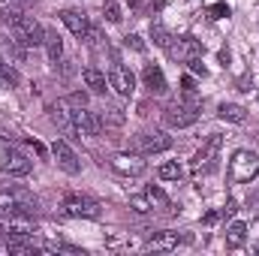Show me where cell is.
<instances>
[{"label": "cell", "mask_w": 259, "mask_h": 256, "mask_svg": "<svg viewBox=\"0 0 259 256\" xmlns=\"http://www.w3.org/2000/svg\"><path fill=\"white\" fill-rule=\"evenodd\" d=\"M217 220H220V214H217V211H208V214L202 217V223H205V226H214Z\"/></svg>", "instance_id": "obj_34"}, {"label": "cell", "mask_w": 259, "mask_h": 256, "mask_svg": "<svg viewBox=\"0 0 259 256\" xmlns=\"http://www.w3.org/2000/svg\"><path fill=\"white\" fill-rule=\"evenodd\" d=\"M145 199H148L151 211H166V214H175V205L169 202V196L160 190V187H148V190H145Z\"/></svg>", "instance_id": "obj_19"}, {"label": "cell", "mask_w": 259, "mask_h": 256, "mask_svg": "<svg viewBox=\"0 0 259 256\" xmlns=\"http://www.w3.org/2000/svg\"><path fill=\"white\" fill-rule=\"evenodd\" d=\"M244 241H247V226L244 223H232L226 229V247L229 250H238V247H244Z\"/></svg>", "instance_id": "obj_21"}, {"label": "cell", "mask_w": 259, "mask_h": 256, "mask_svg": "<svg viewBox=\"0 0 259 256\" xmlns=\"http://www.w3.org/2000/svg\"><path fill=\"white\" fill-rule=\"evenodd\" d=\"M0 3H9V0H0Z\"/></svg>", "instance_id": "obj_35"}, {"label": "cell", "mask_w": 259, "mask_h": 256, "mask_svg": "<svg viewBox=\"0 0 259 256\" xmlns=\"http://www.w3.org/2000/svg\"><path fill=\"white\" fill-rule=\"evenodd\" d=\"M184 241H190L187 235H181V232H157L151 241H148V250H175L178 244H184Z\"/></svg>", "instance_id": "obj_16"}, {"label": "cell", "mask_w": 259, "mask_h": 256, "mask_svg": "<svg viewBox=\"0 0 259 256\" xmlns=\"http://www.w3.org/2000/svg\"><path fill=\"white\" fill-rule=\"evenodd\" d=\"M6 24H9L12 36H15L21 46H30V49H36V46H42V42H46V30H42V24H39V21H33L30 15L9 12V15H6Z\"/></svg>", "instance_id": "obj_1"}, {"label": "cell", "mask_w": 259, "mask_h": 256, "mask_svg": "<svg viewBox=\"0 0 259 256\" xmlns=\"http://www.w3.org/2000/svg\"><path fill=\"white\" fill-rule=\"evenodd\" d=\"M256 253H259V244H256Z\"/></svg>", "instance_id": "obj_36"}, {"label": "cell", "mask_w": 259, "mask_h": 256, "mask_svg": "<svg viewBox=\"0 0 259 256\" xmlns=\"http://www.w3.org/2000/svg\"><path fill=\"white\" fill-rule=\"evenodd\" d=\"M127 46L130 49H136V52H145V42H142L139 36H127Z\"/></svg>", "instance_id": "obj_32"}, {"label": "cell", "mask_w": 259, "mask_h": 256, "mask_svg": "<svg viewBox=\"0 0 259 256\" xmlns=\"http://www.w3.org/2000/svg\"><path fill=\"white\" fill-rule=\"evenodd\" d=\"M46 52H49V61H61L64 55V39L58 36V30H46Z\"/></svg>", "instance_id": "obj_22"}, {"label": "cell", "mask_w": 259, "mask_h": 256, "mask_svg": "<svg viewBox=\"0 0 259 256\" xmlns=\"http://www.w3.org/2000/svg\"><path fill=\"white\" fill-rule=\"evenodd\" d=\"M81 78H84V84L91 88V94L106 97V91H109V75H103L97 66H84V69H81Z\"/></svg>", "instance_id": "obj_18"}, {"label": "cell", "mask_w": 259, "mask_h": 256, "mask_svg": "<svg viewBox=\"0 0 259 256\" xmlns=\"http://www.w3.org/2000/svg\"><path fill=\"white\" fill-rule=\"evenodd\" d=\"M259 175V157L253 151H235L229 160V178L235 184H247Z\"/></svg>", "instance_id": "obj_4"}, {"label": "cell", "mask_w": 259, "mask_h": 256, "mask_svg": "<svg viewBox=\"0 0 259 256\" xmlns=\"http://www.w3.org/2000/svg\"><path fill=\"white\" fill-rule=\"evenodd\" d=\"M235 211H238V205H235V202H232V199H229V202H226V205H223V211H220V214H223V217H232V214H235Z\"/></svg>", "instance_id": "obj_33"}, {"label": "cell", "mask_w": 259, "mask_h": 256, "mask_svg": "<svg viewBox=\"0 0 259 256\" xmlns=\"http://www.w3.org/2000/svg\"><path fill=\"white\" fill-rule=\"evenodd\" d=\"M163 121L175 130H184V127H193L199 121V100L196 97H187V100H175L163 109Z\"/></svg>", "instance_id": "obj_3"}, {"label": "cell", "mask_w": 259, "mask_h": 256, "mask_svg": "<svg viewBox=\"0 0 259 256\" xmlns=\"http://www.w3.org/2000/svg\"><path fill=\"white\" fill-rule=\"evenodd\" d=\"M151 36H154V42H157L160 49H166V46L172 42V33H169L160 21H154V24H151Z\"/></svg>", "instance_id": "obj_24"}, {"label": "cell", "mask_w": 259, "mask_h": 256, "mask_svg": "<svg viewBox=\"0 0 259 256\" xmlns=\"http://www.w3.org/2000/svg\"><path fill=\"white\" fill-rule=\"evenodd\" d=\"M136 148L139 154H163L172 148V136H166L163 130H154V133H142L136 139Z\"/></svg>", "instance_id": "obj_10"}, {"label": "cell", "mask_w": 259, "mask_h": 256, "mask_svg": "<svg viewBox=\"0 0 259 256\" xmlns=\"http://www.w3.org/2000/svg\"><path fill=\"white\" fill-rule=\"evenodd\" d=\"M49 112H52V121L58 124V130L64 133L66 139H81L78 136V127H75V112H69V106H66L64 100L61 103H52Z\"/></svg>", "instance_id": "obj_9"}, {"label": "cell", "mask_w": 259, "mask_h": 256, "mask_svg": "<svg viewBox=\"0 0 259 256\" xmlns=\"http://www.w3.org/2000/svg\"><path fill=\"white\" fill-rule=\"evenodd\" d=\"M190 64V69H193L196 75H205V66H202V58H193V61H187Z\"/></svg>", "instance_id": "obj_31"}, {"label": "cell", "mask_w": 259, "mask_h": 256, "mask_svg": "<svg viewBox=\"0 0 259 256\" xmlns=\"http://www.w3.org/2000/svg\"><path fill=\"white\" fill-rule=\"evenodd\" d=\"M157 175H160L163 181H181V178H184V166L172 160V163H163V166L157 169Z\"/></svg>", "instance_id": "obj_23"}, {"label": "cell", "mask_w": 259, "mask_h": 256, "mask_svg": "<svg viewBox=\"0 0 259 256\" xmlns=\"http://www.w3.org/2000/svg\"><path fill=\"white\" fill-rule=\"evenodd\" d=\"M106 121H112V124H124V115H121V109H109L106 115H103V124Z\"/></svg>", "instance_id": "obj_30"}, {"label": "cell", "mask_w": 259, "mask_h": 256, "mask_svg": "<svg viewBox=\"0 0 259 256\" xmlns=\"http://www.w3.org/2000/svg\"><path fill=\"white\" fill-rule=\"evenodd\" d=\"M166 52H169V58L172 61H178V64H187V61H193V58H202V42L196 39V36H172V42L166 46Z\"/></svg>", "instance_id": "obj_6"}, {"label": "cell", "mask_w": 259, "mask_h": 256, "mask_svg": "<svg viewBox=\"0 0 259 256\" xmlns=\"http://www.w3.org/2000/svg\"><path fill=\"white\" fill-rule=\"evenodd\" d=\"M0 169L6 172V175H15V178H24V175H30V169H33V163L21 154V151H6L3 157H0Z\"/></svg>", "instance_id": "obj_12"}, {"label": "cell", "mask_w": 259, "mask_h": 256, "mask_svg": "<svg viewBox=\"0 0 259 256\" xmlns=\"http://www.w3.org/2000/svg\"><path fill=\"white\" fill-rule=\"evenodd\" d=\"M61 21L69 27L72 36H78V39H88V36H91V24H88L84 12H78V9H64V12H61Z\"/></svg>", "instance_id": "obj_14"}, {"label": "cell", "mask_w": 259, "mask_h": 256, "mask_svg": "<svg viewBox=\"0 0 259 256\" xmlns=\"http://www.w3.org/2000/svg\"><path fill=\"white\" fill-rule=\"evenodd\" d=\"M66 103H72L75 109H84V106H88V94H84V91H75V94H69Z\"/></svg>", "instance_id": "obj_28"}, {"label": "cell", "mask_w": 259, "mask_h": 256, "mask_svg": "<svg viewBox=\"0 0 259 256\" xmlns=\"http://www.w3.org/2000/svg\"><path fill=\"white\" fill-rule=\"evenodd\" d=\"M217 115H220V121H229V124H244L247 121V109L238 106V103H223L217 109Z\"/></svg>", "instance_id": "obj_20"}, {"label": "cell", "mask_w": 259, "mask_h": 256, "mask_svg": "<svg viewBox=\"0 0 259 256\" xmlns=\"http://www.w3.org/2000/svg\"><path fill=\"white\" fill-rule=\"evenodd\" d=\"M142 81H145V88L151 91V94H166V75H163V69L154 64H148L145 69H142Z\"/></svg>", "instance_id": "obj_17"}, {"label": "cell", "mask_w": 259, "mask_h": 256, "mask_svg": "<svg viewBox=\"0 0 259 256\" xmlns=\"http://www.w3.org/2000/svg\"><path fill=\"white\" fill-rule=\"evenodd\" d=\"M61 214L64 217H75V220H97L100 217V202L91 199V196H81V193H69L61 205Z\"/></svg>", "instance_id": "obj_5"}, {"label": "cell", "mask_w": 259, "mask_h": 256, "mask_svg": "<svg viewBox=\"0 0 259 256\" xmlns=\"http://www.w3.org/2000/svg\"><path fill=\"white\" fill-rule=\"evenodd\" d=\"M52 154H55V163L64 169L66 175H78V172H81V160L75 157V151L69 148V142H66V139H55Z\"/></svg>", "instance_id": "obj_8"}, {"label": "cell", "mask_w": 259, "mask_h": 256, "mask_svg": "<svg viewBox=\"0 0 259 256\" xmlns=\"http://www.w3.org/2000/svg\"><path fill=\"white\" fill-rule=\"evenodd\" d=\"M208 15H211V18H226V15H229V6H226V3H214V6L208 9Z\"/></svg>", "instance_id": "obj_29"}, {"label": "cell", "mask_w": 259, "mask_h": 256, "mask_svg": "<svg viewBox=\"0 0 259 256\" xmlns=\"http://www.w3.org/2000/svg\"><path fill=\"white\" fill-rule=\"evenodd\" d=\"M109 163H112V169H115L118 175H124V178H139V175H145V169H148V163L142 160V154H115Z\"/></svg>", "instance_id": "obj_7"}, {"label": "cell", "mask_w": 259, "mask_h": 256, "mask_svg": "<svg viewBox=\"0 0 259 256\" xmlns=\"http://www.w3.org/2000/svg\"><path fill=\"white\" fill-rule=\"evenodd\" d=\"M0 229H3L9 238H18V235H33V232H36V223L30 220V214H9V217L0 223Z\"/></svg>", "instance_id": "obj_13"}, {"label": "cell", "mask_w": 259, "mask_h": 256, "mask_svg": "<svg viewBox=\"0 0 259 256\" xmlns=\"http://www.w3.org/2000/svg\"><path fill=\"white\" fill-rule=\"evenodd\" d=\"M130 208H133L136 214H148V211H151V205H148L145 193H142V196H130Z\"/></svg>", "instance_id": "obj_25"}, {"label": "cell", "mask_w": 259, "mask_h": 256, "mask_svg": "<svg viewBox=\"0 0 259 256\" xmlns=\"http://www.w3.org/2000/svg\"><path fill=\"white\" fill-rule=\"evenodd\" d=\"M220 148H223V136H208L202 142V148L193 154L190 160V175L193 178H202V175H211L217 169V160H220Z\"/></svg>", "instance_id": "obj_2"}, {"label": "cell", "mask_w": 259, "mask_h": 256, "mask_svg": "<svg viewBox=\"0 0 259 256\" xmlns=\"http://www.w3.org/2000/svg\"><path fill=\"white\" fill-rule=\"evenodd\" d=\"M109 88H115L121 97H133L136 91V78L124 64H112L109 66Z\"/></svg>", "instance_id": "obj_11"}, {"label": "cell", "mask_w": 259, "mask_h": 256, "mask_svg": "<svg viewBox=\"0 0 259 256\" xmlns=\"http://www.w3.org/2000/svg\"><path fill=\"white\" fill-rule=\"evenodd\" d=\"M103 15H106L112 24H118V21H121V9H118L115 3H106V6H103Z\"/></svg>", "instance_id": "obj_27"}, {"label": "cell", "mask_w": 259, "mask_h": 256, "mask_svg": "<svg viewBox=\"0 0 259 256\" xmlns=\"http://www.w3.org/2000/svg\"><path fill=\"white\" fill-rule=\"evenodd\" d=\"M75 127H78V136H100L103 133V118L97 112L75 109Z\"/></svg>", "instance_id": "obj_15"}, {"label": "cell", "mask_w": 259, "mask_h": 256, "mask_svg": "<svg viewBox=\"0 0 259 256\" xmlns=\"http://www.w3.org/2000/svg\"><path fill=\"white\" fill-rule=\"evenodd\" d=\"M0 78H3V81H9V84H18V72H15L12 66H6L3 61H0Z\"/></svg>", "instance_id": "obj_26"}]
</instances>
